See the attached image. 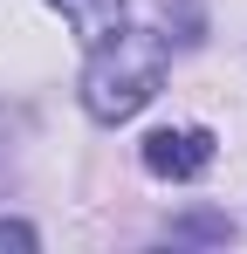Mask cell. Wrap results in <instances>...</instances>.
Returning <instances> with one entry per match:
<instances>
[{"label": "cell", "mask_w": 247, "mask_h": 254, "mask_svg": "<svg viewBox=\"0 0 247 254\" xmlns=\"http://www.w3.org/2000/svg\"><path fill=\"white\" fill-rule=\"evenodd\" d=\"M165 35L151 28H117L110 42L89 48V69H82V110L96 124H124L137 117L151 96L165 89Z\"/></svg>", "instance_id": "cell-1"}, {"label": "cell", "mask_w": 247, "mask_h": 254, "mask_svg": "<svg viewBox=\"0 0 247 254\" xmlns=\"http://www.w3.org/2000/svg\"><path fill=\"white\" fill-rule=\"evenodd\" d=\"M213 165V130L199 124H165L144 137V172L151 179H199Z\"/></svg>", "instance_id": "cell-2"}, {"label": "cell", "mask_w": 247, "mask_h": 254, "mask_svg": "<svg viewBox=\"0 0 247 254\" xmlns=\"http://www.w3.org/2000/svg\"><path fill=\"white\" fill-rule=\"evenodd\" d=\"M48 7H62V21L76 28V42H82V48L110 42V35L124 28V0H48Z\"/></svg>", "instance_id": "cell-3"}, {"label": "cell", "mask_w": 247, "mask_h": 254, "mask_svg": "<svg viewBox=\"0 0 247 254\" xmlns=\"http://www.w3.org/2000/svg\"><path fill=\"white\" fill-rule=\"evenodd\" d=\"M0 248H35V227H21V220H0Z\"/></svg>", "instance_id": "cell-4"}]
</instances>
